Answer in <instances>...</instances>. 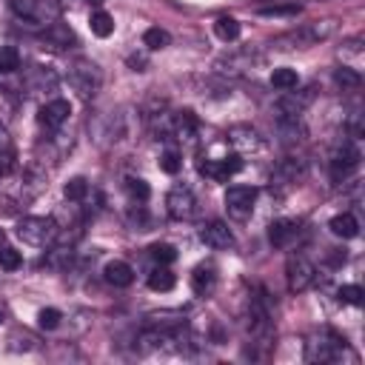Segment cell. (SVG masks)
I'll list each match as a JSON object with an SVG mask.
<instances>
[{"instance_id": "obj_27", "label": "cell", "mask_w": 365, "mask_h": 365, "mask_svg": "<svg viewBox=\"0 0 365 365\" xmlns=\"http://www.w3.org/2000/svg\"><path fill=\"white\" fill-rule=\"evenodd\" d=\"M174 282H177V277H174L165 265H160V268H154V271L148 274V288H151V291H160V294H163V291H171Z\"/></svg>"}, {"instance_id": "obj_35", "label": "cell", "mask_w": 365, "mask_h": 365, "mask_svg": "<svg viewBox=\"0 0 365 365\" xmlns=\"http://www.w3.org/2000/svg\"><path fill=\"white\" fill-rule=\"evenodd\" d=\"M20 68V51L14 46H0V74H11Z\"/></svg>"}, {"instance_id": "obj_17", "label": "cell", "mask_w": 365, "mask_h": 365, "mask_svg": "<svg viewBox=\"0 0 365 365\" xmlns=\"http://www.w3.org/2000/svg\"><path fill=\"white\" fill-rule=\"evenodd\" d=\"M57 86V71L48 68V66H34L26 77V88L29 94H37V91H54Z\"/></svg>"}, {"instance_id": "obj_4", "label": "cell", "mask_w": 365, "mask_h": 365, "mask_svg": "<svg viewBox=\"0 0 365 365\" xmlns=\"http://www.w3.org/2000/svg\"><path fill=\"white\" fill-rule=\"evenodd\" d=\"M68 86L83 97V100H91L100 86H103V74H100V66L91 63V60H74L71 68H68Z\"/></svg>"}, {"instance_id": "obj_15", "label": "cell", "mask_w": 365, "mask_h": 365, "mask_svg": "<svg viewBox=\"0 0 365 365\" xmlns=\"http://www.w3.org/2000/svg\"><path fill=\"white\" fill-rule=\"evenodd\" d=\"M314 91H317L314 86H308V88H302V91H285V97H279V103H277V111L285 114V117H299V114L311 106Z\"/></svg>"}, {"instance_id": "obj_42", "label": "cell", "mask_w": 365, "mask_h": 365, "mask_svg": "<svg viewBox=\"0 0 365 365\" xmlns=\"http://www.w3.org/2000/svg\"><path fill=\"white\" fill-rule=\"evenodd\" d=\"M182 168V160H180V154L177 151H163L160 154V171H165V174H177Z\"/></svg>"}, {"instance_id": "obj_32", "label": "cell", "mask_w": 365, "mask_h": 365, "mask_svg": "<svg viewBox=\"0 0 365 365\" xmlns=\"http://www.w3.org/2000/svg\"><path fill=\"white\" fill-rule=\"evenodd\" d=\"M123 185H125L128 197H131V200H137V202H145V200L151 197V188H148V182H145L143 177H125V180H123Z\"/></svg>"}, {"instance_id": "obj_13", "label": "cell", "mask_w": 365, "mask_h": 365, "mask_svg": "<svg viewBox=\"0 0 365 365\" xmlns=\"http://www.w3.org/2000/svg\"><path fill=\"white\" fill-rule=\"evenodd\" d=\"M228 143L234 145L237 154H257L262 148V137L251 125H231L228 128Z\"/></svg>"}, {"instance_id": "obj_29", "label": "cell", "mask_w": 365, "mask_h": 365, "mask_svg": "<svg viewBox=\"0 0 365 365\" xmlns=\"http://www.w3.org/2000/svg\"><path fill=\"white\" fill-rule=\"evenodd\" d=\"M297 83H299V77H297V71L294 68H274L271 71V86L274 88H279V91H291V88H297Z\"/></svg>"}, {"instance_id": "obj_5", "label": "cell", "mask_w": 365, "mask_h": 365, "mask_svg": "<svg viewBox=\"0 0 365 365\" xmlns=\"http://www.w3.org/2000/svg\"><path fill=\"white\" fill-rule=\"evenodd\" d=\"M285 282H288V291H291V294L308 291V288L317 282V268H314V262L305 259V257H299V254L291 257L288 265H285Z\"/></svg>"}, {"instance_id": "obj_3", "label": "cell", "mask_w": 365, "mask_h": 365, "mask_svg": "<svg viewBox=\"0 0 365 365\" xmlns=\"http://www.w3.org/2000/svg\"><path fill=\"white\" fill-rule=\"evenodd\" d=\"M345 339L334 331H322V334H314L308 342H305V362H336L342 359V351H345Z\"/></svg>"}, {"instance_id": "obj_30", "label": "cell", "mask_w": 365, "mask_h": 365, "mask_svg": "<svg viewBox=\"0 0 365 365\" xmlns=\"http://www.w3.org/2000/svg\"><path fill=\"white\" fill-rule=\"evenodd\" d=\"M259 17H297L299 14V3H274V6H259L257 9Z\"/></svg>"}, {"instance_id": "obj_34", "label": "cell", "mask_w": 365, "mask_h": 365, "mask_svg": "<svg viewBox=\"0 0 365 365\" xmlns=\"http://www.w3.org/2000/svg\"><path fill=\"white\" fill-rule=\"evenodd\" d=\"M37 348V336L34 334H29V331H14L11 336H9V351H34Z\"/></svg>"}, {"instance_id": "obj_21", "label": "cell", "mask_w": 365, "mask_h": 365, "mask_svg": "<svg viewBox=\"0 0 365 365\" xmlns=\"http://www.w3.org/2000/svg\"><path fill=\"white\" fill-rule=\"evenodd\" d=\"M43 40H46L51 48H68V46H74V43H77L74 31H71L66 23H60V20H54L51 26H46Z\"/></svg>"}, {"instance_id": "obj_38", "label": "cell", "mask_w": 365, "mask_h": 365, "mask_svg": "<svg viewBox=\"0 0 365 365\" xmlns=\"http://www.w3.org/2000/svg\"><path fill=\"white\" fill-rule=\"evenodd\" d=\"M11 160H14V148H11V140L6 134V125L0 123V171L3 174L11 168Z\"/></svg>"}, {"instance_id": "obj_20", "label": "cell", "mask_w": 365, "mask_h": 365, "mask_svg": "<svg viewBox=\"0 0 365 365\" xmlns=\"http://www.w3.org/2000/svg\"><path fill=\"white\" fill-rule=\"evenodd\" d=\"M103 279H106L108 285H114V288H128V285L134 282V271H131L128 262L111 259V262H106V268H103Z\"/></svg>"}, {"instance_id": "obj_2", "label": "cell", "mask_w": 365, "mask_h": 365, "mask_svg": "<svg viewBox=\"0 0 365 365\" xmlns=\"http://www.w3.org/2000/svg\"><path fill=\"white\" fill-rule=\"evenodd\" d=\"M17 237L26 245L34 248H48L57 240V222L51 217H23L17 222Z\"/></svg>"}, {"instance_id": "obj_22", "label": "cell", "mask_w": 365, "mask_h": 365, "mask_svg": "<svg viewBox=\"0 0 365 365\" xmlns=\"http://www.w3.org/2000/svg\"><path fill=\"white\" fill-rule=\"evenodd\" d=\"M277 134H279L282 143H299L305 137V128L299 125V117L277 114Z\"/></svg>"}, {"instance_id": "obj_43", "label": "cell", "mask_w": 365, "mask_h": 365, "mask_svg": "<svg viewBox=\"0 0 365 365\" xmlns=\"http://www.w3.org/2000/svg\"><path fill=\"white\" fill-rule=\"evenodd\" d=\"M362 297H365V291L359 285H342L339 288V299L348 305H362Z\"/></svg>"}, {"instance_id": "obj_40", "label": "cell", "mask_w": 365, "mask_h": 365, "mask_svg": "<svg viewBox=\"0 0 365 365\" xmlns=\"http://www.w3.org/2000/svg\"><path fill=\"white\" fill-rule=\"evenodd\" d=\"M60 319H63V314H60L57 308H43V311L37 314V325H40L43 331H54V328H60Z\"/></svg>"}, {"instance_id": "obj_44", "label": "cell", "mask_w": 365, "mask_h": 365, "mask_svg": "<svg viewBox=\"0 0 365 365\" xmlns=\"http://www.w3.org/2000/svg\"><path fill=\"white\" fill-rule=\"evenodd\" d=\"M14 97H11V91L9 88H0V123H6L11 114H14Z\"/></svg>"}, {"instance_id": "obj_14", "label": "cell", "mask_w": 365, "mask_h": 365, "mask_svg": "<svg viewBox=\"0 0 365 365\" xmlns=\"http://www.w3.org/2000/svg\"><path fill=\"white\" fill-rule=\"evenodd\" d=\"M242 168V160H240V154H231V157H220V160H202L200 163V174L202 177H208V180H225V177H231V174H237Z\"/></svg>"}, {"instance_id": "obj_1", "label": "cell", "mask_w": 365, "mask_h": 365, "mask_svg": "<svg viewBox=\"0 0 365 365\" xmlns=\"http://www.w3.org/2000/svg\"><path fill=\"white\" fill-rule=\"evenodd\" d=\"M334 31H336V20H314L308 26H299V29L277 37L274 46H279V48H308V46H317V43L328 40Z\"/></svg>"}, {"instance_id": "obj_49", "label": "cell", "mask_w": 365, "mask_h": 365, "mask_svg": "<svg viewBox=\"0 0 365 365\" xmlns=\"http://www.w3.org/2000/svg\"><path fill=\"white\" fill-rule=\"evenodd\" d=\"M0 242H3V231H0Z\"/></svg>"}, {"instance_id": "obj_28", "label": "cell", "mask_w": 365, "mask_h": 365, "mask_svg": "<svg viewBox=\"0 0 365 365\" xmlns=\"http://www.w3.org/2000/svg\"><path fill=\"white\" fill-rule=\"evenodd\" d=\"M168 43H171V34H168L165 29H160V26H151V29H145V31H143V46H145L148 51L165 48Z\"/></svg>"}, {"instance_id": "obj_50", "label": "cell", "mask_w": 365, "mask_h": 365, "mask_svg": "<svg viewBox=\"0 0 365 365\" xmlns=\"http://www.w3.org/2000/svg\"><path fill=\"white\" fill-rule=\"evenodd\" d=\"M0 174H3V171H0Z\"/></svg>"}, {"instance_id": "obj_41", "label": "cell", "mask_w": 365, "mask_h": 365, "mask_svg": "<svg viewBox=\"0 0 365 365\" xmlns=\"http://www.w3.org/2000/svg\"><path fill=\"white\" fill-rule=\"evenodd\" d=\"M20 265H23L20 251H14V248H9V245H0V268H6V271H17Z\"/></svg>"}, {"instance_id": "obj_37", "label": "cell", "mask_w": 365, "mask_h": 365, "mask_svg": "<svg viewBox=\"0 0 365 365\" xmlns=\"http://www.w3.org/2000/svg\"><path fill=\"white\" fill-rule=\"evenodd\" d=\"M71 257H74V251H71V248H66V245H60V248L48 251V257H46V265H48V268H57V271H63V268H68Z\"/></svg>"}, {"instance_id": "obj_47", "label": "cell", "mask_w": 365, "mask_h": 365, "mask_svg": "<svg viewBox=\"0 0 365 365\" xmlns=\"http://www.w3.org/2000/svg\"><path fill=\"white\" fill-rule=\"evenodd\" d=\"M86 3H88V6H97V9L103 6V0H86Z\"/></svg>"}, {"instance_id": "obj_24", "label": "cell", "mask_w": 365, "mask_h": 365, "mask_svg": "<svg viewBox=\"0 0 365 365\" xmlns=\"http://www.w3.org/2000/svg\"><path fill=\"white\" fill-rule=\"evenodd\" d=\"M334 80H336V86H339L342 91H356V88L362 86V74H359V68H354V66H339V68L334 71Z\"/></svg>"}, {"instance_id": "obj_25", "label": "cell", "mask_w": 365, "mask_h": 365, "mask_svg": "<svg viewBox=\"0 0 365 365\" xmlns=\"http://www.w3.org/2000/svg\"><path fill=\"white\" fill-rule=\"evenodd\" d=\"M148 325L182 328V325H185V314H182V311H151V314H148Z\"/></svg>"}, {"instance_id": "obj_18", "label": "cell", "mask_w": 365, "mask_h": 365, "mask_svg": "<svg viewBox=\"0 0 365 365\" xmlns=\"http://www.w3.org/2000/svg\"><path fill=\"white\" fill-rule=\"evenodd\" d=\"M191 288H194L197 297H211L217 291V271H214V265H205V262L197 265L191 271Z\"/></svg>"}, {"instance_id": "obj_12", "label": "cell", "mask_w": 365, "mask_h": 365, "mask_svg": "<svg viewBox=\"0 0 365 365\" xmlns=\"http://www.w3.org/2000/svg\"><path fill=\"white\" fill-rule=\"evenodd\" d=\"M302 174H305V163H302L299 157H285V160H279V163L274 165V171H271V185H277V188L294 185V182L302 180Z\"/></svg>"}, {"instance_id": "obj_9", "label": "cell", "mask_w": 365, "mask_h": 365, "mask_svg": "<svg viewBox=\"0 0 365 365\" xmlns=\"http://www.w3.org/2000/svg\"><path fill=\"white\" fill-rule=\"evenodd\" d=\"M302 234H305V228L299 220H274L268 225V240L274 248H291V245H297V240Z\"/></svg>"}, {"instance_id": "obj_33", "label": "cell", "mask_w": 365, "mask_h": 365, "mask_svg": "<svg viewBox=\"0 0 365 365\" xmlns=\"http://www.w3.org/2000/svg\"><path fill=\"white\" fill-rule=\"evenodd\" d=\"M63 194H66L68 202H80V200H86V194H88V182H86L83 177H71V180L63 185Z\"/></svg>"}, {"instance_id": "obj_19", "label": "cell", "mask_w": 365, "mask_h": 365, "mask_svg": "<svg viewBox=\"0 0 365 365\" xmlns=\"http://www.w3.org/2000/svg\"><path fill=\"white\" fill-rule=\"evenodd\" d=\"M197 128H200V120L194 117V111H177L174 117H171V125H168V131L177 137V140H194L197 137Z\"/></svg>"}, {"instance_id": "obj_23", "label": "cell", "mask_w": 365, "mask_h": 365, "mask_svg": "<svg viewBox=\"0 0 365 365\" xmlns=\"http://www.w3.org/2000/svg\"><path fill=\"white\" fill-rule=\"evenodd\" d=\"M328 228H331L336 237H342V240H354V237L359 234V222H356L354 214H336V217H331Z\"/></svg>"}, {"instance_id": "obj_48", "label": "cell", "mask_w": 365, "mask_h": 365, "mask_svg": "<svg viewBox=\"0 0 365 365\" xmlns=\"http://www.w3.org/2000/svg\"><path fill=\"white\" fill-rule=\"evenodd\" d=\"M274 3H297V0H274Z\"/></svg>"}, {"instance_id": "obj_31", "label": "cell", "mask_w": 365, "mask_h": 365, "mask_svg": "<svg viewBox=\"0 0 365 365\" xmlns=\"http://www.w3.org/2000/svg\"><path fill=\"white\" fill-rule=\"evenodd\" d=\"M214 34H217L222 43H231V40L240 37V23H237L234 17H220V20L214 23Z\"/></svg>"}, {"instance_id": "obj_7", "label": "cell", "mask_w": 365, "mask_h": 365, "mask_svg": "<svg viewBox=\"0 0 365 365\" xmlns=\"http://www.w3.org/2000/svg\"><path fill=\"white\" fill-rule=\"evenodd\" d=\"M359 160H362L359 148H356L351 140H342V143L334 148V154H331V177H334L336 182L345 180V177L359 165Z\"/></svg>"}, {"instance_id": "obj_45", "label": "cell", "mask_w": 365, "mask_h": 365, "mask_svg": "<svg viewBox=\"0 0 365 365\" xmlns=\"http://www.w3.org/2000/svg\"><path fill=\"white\" fill-rule=\"evenodd\" d=\"M342 51H345V54H354V57H359V54H362V37H354V40L342 43Z\"/></svg>"}, {"instance_id": "obj_10", "label": "cell", "mask_w": 365, "mask_h": 365, "mask_svg": "<svg viewBox=\"0 0 365 365\" xmlns=\"http://www.w3.org/2000/svg\"><path fill=\"white\" fill-rule=\"evenodd\" d=\"M257 63H259V57H257V54H251V48H245V51H231V54L220 57V60L214 63V68H217L220 74L240 77V74L254 71V66H257Z\"/></svg>"}, {"instance_id": "obj_8", "label": "cell", "mask_w": 365, "mask_h": 365, "mask_svg": "<svg viewBox=\"0 0 365 365\" xmlns=\"http://www.w3.org/2000/svg\"><path fill=\"white\" fill-rule=\"evenodd\" d=\"M165 211H168V217H174V220H191L194 211H197V200H194L191 188L174 185V188L165 194Z\"/></svg>"}, {"instance_id": "obj_39", "label": "cell", "mask_w": 365, "mask_h": 365, "mask_svg": "<svg viewBox=\"0 0 365 365\" xmlns=\"http://www.w3.org/2000/svg\"><path fill=\"white\" fill-rule=\"evenodd\" d=\"M37 3H40V0H9L11 11H14L20 20H26V23H34V14H37Z\"/></svg>"}, {"instance_id": "obj_46", "label": "cell", "mask_w": 365, "mask_h": 365, "mask_svg": "<svg viewBox=\"0 0 365 365\" xmlns=\"http://www.w3.org/2000/svg\"><path fill=\"white\" fill-rule=\"evenodd\" d=\"M128 66H131V71H145L148 57H145V54H131V57H128Z\"/></svg>"}, {"instance_id": "obj_6", "label": "cell", "mask_w": 365, "mask_h": 365, "mask_svg": "<svg viewBox=\"0 0 365 365\" xmlns=\"http://www.w3.org/2000/svg\"><path fill=\"white\" fill-rule=\"evenodd\" d=\"M257 202V188L254 185H231L225 191V211L231 220H248Z\"/></svg>"}, {"instance_id": "obj_26", "label": "cell", "mask_w": 365, "mask_h": 365, "mask_svg": "<svg viewBox=\"0 0 365 365\" xmlns=\"http://www.w3.org/2000/svg\"><path fill=\"white\" fill-rule=\"evenodd\" d=\"M88 26H91V34L108 37V34L114 31V17H111L108 11H103V9H94L91 17H88Z\"/></svg>"}, {"instance_id": "obj_36", "label": "cell", "mask_w": 365, "mask_h": 365, "mask_svg": "<svg viewBox=\"0 0 365 365\" xmlns=\"http://www.w3.org/2000/svg\"><path fill=\"white\" fill-rule=\"evenodd\" d=\"M148 254H151L154 262H160V265H171V262L177 259V248L168 245V242H154V245L148 248Z\"/></svg>"}, {"instance_id": "obj_16", "label": "cell", "mask_w": 365, "mask_h": 365, "mask_svg": "<svg viewBox=\"0 0 365 365\" xmlns=\"http://www.w3.org/2000/svg\"><path fill=\"white\" fill-rule=\"evenodd\" d=\"M68 114H71V106H68L66 100H48V103L40 108L37 123H40L43 128L54 131V128H60V125L68 120Z\"/></svg>"}, {"instance_id": "obj_11", "label": "cell", "mask_w": 365, "mask_h": 365, "mask_svg": "<svg viewBox=\"0 0 365 365\" xmlns=\"http://www.w3.org/2000/svg\"><path fill=\"white\" fill-rule=\"evenodd\" d=\"M200 240H202L208 248H214V251H228V248H234V234H231V228H228L222 220H208V222H202Z\"/></svg>"}]
</instances>
